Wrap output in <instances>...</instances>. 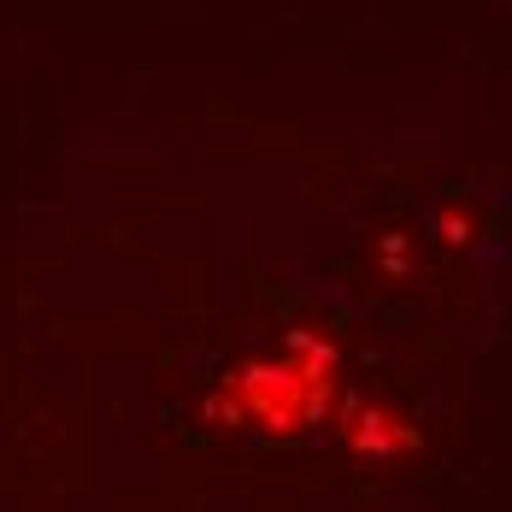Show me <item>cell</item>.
Returning <instances> with one entry per match:
<instances>
[{
	"instance_id": "obj_1",
	"label": "cell",
	"mask_w": 512,
	"mask_h": 512,
	"mask_svg": "<svg viewBox=\"0 0 512 512\" xmlns=\"http://www.w3.org/2000/svg\"><path fill=\"white\" fill-rule=\"evenodd\" d=\"M236 389L248 395V407L265 412L277 430H289V424H301L318 401V377L312 371H248V377H236Z\"/></svg>"
}]
</instances>
